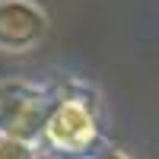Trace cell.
Here are the masks:
<instances>
[{
	"mask_svg": "<svg viewBox=\"0 0 159 159\" xmlns=\"http://www.w3.org/2000/svg\"><path fill=\"white\" fill-rule=\"evenodd\" d=\"M96 159H130V156H127L124 150H115V147H108V150H102Z\"/></svg>",
	"mask_w": 159,
	"mask_h": 159,
	"instance_id": "obj_5",
	"label": "cell"
},
{
	"mask_svg": "<svg viewBox=\"0 0 159 159\" xmlns=\"http://www.w3.org/2000/svg\"><path fill=\"white\" fill-rule=\"evenodd\" d=\"M54 108V96L25 80L0 83V134L32 140L45 130V121Z\"/></svg>",
	"mask_w": 159,
	"mask_h": 159,
	"instance_id": "obj_2",
	"label": "cell"
},
{
	"mask_svg": "<svg viewBox=\"0 0 159 159\" xmlns=\"http://www.w3.org/2000/svg\"><path fill=\"white\" fill-rule=\"evenodd\" d=\"M0 159H38L35 140H22V137L0 134Z\"/></svg>",
	"mask_w": 159,
	"mask_h": 159,
	"instance_id": "obj_4",
	"label": "cell"
},
{
	"mask_svg": "<svg viewBox=\"0 0 159 159\" xmlns=\"http://www.w3.org/2000/svg\"><path fill=\"white\" fill-rule=\"evenodd\" d=\"M48 32V13L38 0H0V51H29Z\"/></svg>",
	"mask_w": 159,
	"mask_h": 159,
	"instance_id": "obj_3",
	"label": "cell"
},
{
	"mask_svg": "<svg viewBox=\"0 0 159 159\" xmlns=\"http://www.w3.org/2000/svg\"><path fill=\"white\" fill-rule=\"evenodd\" d=\"M42 137L51 150H57L64 156H73V159H83L99 143V118H96L92 102L80 99V96L54 102Z\"/></svg>",
	"mask_w": 159,
	"mask_h": 159,
	"instance_id": "obj_1",
	"label": "cell"
}]
</instances>
